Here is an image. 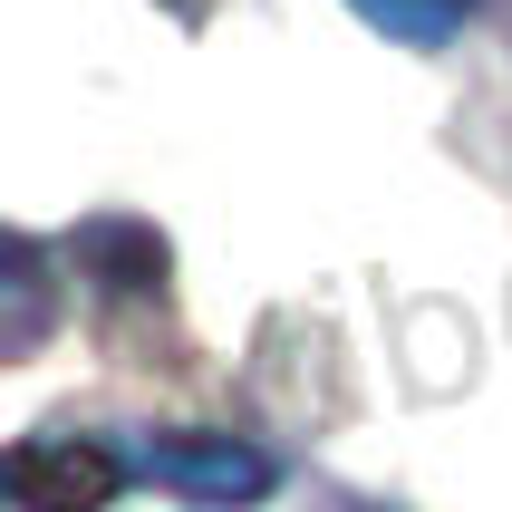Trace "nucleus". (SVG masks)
Listing matches in <instances>:
<instances>
[{
	"label": "nucleus",
	"mask_w": 512,
	"mask_h": 512,
	"mask_svg": "<svg viewBox=\"0 0 512 512\" xmlns=\"http://www.w3.org/2000/svg\"><path fill=\"white\" fill-rule=\"evenodd\" d=\"M145 474L155 484H174L184 503H261L271 493V455H252V445H232V435H165V445H145Z\"/></svg>",
	"instance_id": "nucleus-1"
},
{
	"label": "nucleus",
	"mask_w": 512,
	"mask_h": 512,
	"mask_svg": "<svg viewBox=\"0 0 512 512\" xmlns=\"http://www.w3.org/2000/svg\"><path fill=\"white\" fill-rule=\"evenodd\" d=\"M116 484H126V464L107 445H29V455H10V503L20 512H97Z\"/></svg>",
	"instance_id": "nucleus-2"
},
{
	"label": "nucleus",
	"mask_w": 512,
	"mask_h": 512,
	"mask_svg": "<svg viewBox=\"0 0 512 512\" xmlns=\"http://www.w3.org/2000/svg\"><path fill=\"white\" fill-rule=\"evenodd\" d=\"M348 10H358L368 29H387V39H416V49H426V39L464 29L474 10H484V0H348Z\"/></svg>",
	"instance_id": "nucleus-3"
}]
</instances>
